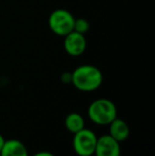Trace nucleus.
I'll return each mask as SVG.
<instances>
[{
	"label": "nucleus",
	"mask_w": 155,
	"mask_h": 156,
	"mask_svg": "<svg viewBox=\"0 0 155 156\" xmlns=\"http://www.w3.org/2000/svg\"><path fill=\"white\" fill-rule=\"evenodd\" d=\"M61 81L65 84H68V83H71V72H64L61 76Z\"/></svg>",
	"instance_id": "obj_11"
},
{
	"label": "nucleus",
	"mask_w": 155,
	"mask_h": 156,
	"mask_svg": "<svg viewBox=\"0 0 155 156\" xmlns=\"http://www.w3.org/2000/svg\"><path fill=\"white\" fill-rule=\"evenodd\" d=\"M73 23L75 16L65 9H56L51 12L48 18L49 29L58 36L64 37L65 35L73 31Z\"/></svg>",
	"instance_id": "obj_3"
},
{
	"label": "nucleus",
	"mask_w": 155,
	"mask_h": 156,
	"mask_svg": "<svg viewBox=\"0 0 155 156\" xmlns=\"http://www.w3.org/2000/svg\"><path fill=\"white\" fill-rule=\"evenodd\" d=\"M103 83V74L98 67L89 64L81 65L71 72V84L83 93H93Z\"/></svg>",
	"instance_id": "obj_1"
},
{
	"label": "nucleus",
	"mask_w": 155,
	"mask_h": 156,
	"mask_svg": "<svg viewBox=\"0 0 155 156\" xmlns=\"http://www.w3.org/2000/svg\"><path fill=\"white\" fill-rule=\"evenodd\" d=\"M89 21L85 18H75V23H73V31L81 33V34H86L89 31Z\"/></svg>",
	"instance_id": "obj_10"
},
{
	"label": "nucleus",
	"mask_w": 155,
	"mask_h": 156,
	"mask_svg": "<svg viewBox=\"0 0 155 156\" xmlns=\"http://www.w3.org/2000/svg\"><path fill=\"white\" fill-rule=\"evenodd\" d=\"M95 156H120L121 149L120 142L115 140L108 134L98 137L95 149Z\"/></svg>",
	"instance_id": "obj_6"
},
{
	"label": "nucleus",
	"mask_w": 155,
	"mask_h": 156,
	"mask_svg": "<svg viewBox=\"0 0 155 156\" xmlns=\"http://www.w3.org/2000/svg\"><path fill=\"white\" fill-rule=\"evenodd\" d=\"M0 156H30L28 149L20 140H5L3 148L0 151Z\"/></svg>",
	"instance_id": "obj_8"
},
{
	"label": "nucleus",
	"mask_w": 155,
	"mask_h": 156,
	"mask_svg": "<svg viewBox=\"0 0 155 156\" xmlns=\"http://www.w3.org/2000/svg\"><path fill=\"white\" fill-rule=\"evenodd\" d=\"M32 156H55V155L53 153L49 152V151H39V152L35 153V154H33Z\"/></svg>",
	"instance_id": "obj_12"
},
{
	"label": "nucleus",
	"mask_w": 155,
	"mask_h": 156,
	"mask_svg": "<svg viewBox=\"0 0 155 156\" xmlns=\"http://www.w3.org/2000/svg\"><path fill=\"white\" fill-rule=\"evenodd\" d=\"M108 135L121 144L122 141L128 139L130 135V127L124 120L116 118L108 124Z\"/></svg>",
	"instance_id": "obj_7"
},
{
	"label": "nucleus",
	"mask_w": 155,
	"mask_h": 156,
	"mask_svg": "<svg viewBox=\"0 0 155 156\" xmlns=\"http://www.w3.org/2000/svg\"><path fill=\"white\" fill-rule=\"evenodd\" d=\"M4 144H5V138L0 134V151H1V149L3 148Z\"/></svg>",
	"instance_id": "obj_13"
},
{
	"label": "nucleus",
	"mask_w": 155,
	"mask_h": 156,
	"mask_svg": "<svg viewBox=\"0 0 155 156\" xmlns=\"http://www.w3.org/2000/svg\"><path fill=\"white\" fill-rule=\"evenodd\" d=\"M87 116L93 123L101 126L108 125L117 118V107L110 99L99 98L89 104Z\"/></svg>",
	"instance_id": "obj_2"
},
{
	"label": "nucleus",
	"mask_w": 155,
	"mask_h": 156,
	"mask_svg": "<svg viewBox=\"0 0 155 156\" xmlns=\"http://www.w3.org/2000/svg\"><path fill=\"white\" fill-rule=\"evenodd\" d=\"M87 48V39L84 34L71 31L64 36V50L70 56H80Z\"/></svg>",
	"instance_id": "obj_5"
},
{
	"label": "nucleus",
	"mask_w": 155,
	"mask_h": 156,
	"mask_svg": "<svg viewBox=\"0 0 155 156\" xmlns=\"http://www.w3.org/2000/svg\"><path fill=\"white\" fill-rule=\"evenodd\" d=\"M98 137L93 129H83L73 134L72 148L78 156H93Z\"/></svg>",
	"instance_id": "obj_4"
},
{
	"label": "nucleus",
	"mask_w": 155,
	"mask_h": 156,
	"mask_svg": "<svg viewBox=\"0 0 155 156\" xmlns=\"http://www.w3.org/2000/svg\"><path fill=\"white\" fill-rule=\"evenodd\" d=\"M65 127L71 134H76L85 127V120L79 113H70L65 118Z\"/></svg>",
	"instance_id": "obj_9"
}]
</instances>
